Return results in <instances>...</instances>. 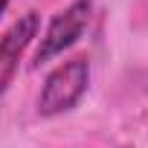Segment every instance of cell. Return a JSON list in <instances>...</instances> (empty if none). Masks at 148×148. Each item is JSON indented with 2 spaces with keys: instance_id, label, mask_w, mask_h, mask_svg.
<instances>
[{
  "instance_id": "1",
  "label": "cell",
  "mask_w": 148,
  "mask_h": 148,
  "mask_svg": "<svg viewBox=\"0 0 148 148\" xmlns=\"http://www.w3.org/2000/svg\"><path fill=\"white\" fill-rule=\"evenodd\" d=\"M87 82H90V64L84 58H73L55 67L47 76L41 99H38L41 116H58V113L73 110L79 105V99L84 96Z\"/></svg>"
},
{
  "instance_id": "2",
  "label": "cell",
  "mask_w": 148,
  "mask_h": 148,
  "mask_svg": "<svg viewBox=\"0 0 148 148\" xmlns=\"http://www.w3.org/2000/svg\"><path fill=\"white\" fill-rule=\"evenodd\" d=\"M87 21H90V0H73V3L61 15H55L52 23L47 26V32L41 38V47L35 52V61L44 64V61L61 55L64 49H70L73 44L82 38Z\"/></svg>"
},
{
  "instance_id": "3",
  "label": "cell",
  "mask_w": 148,
  "mask_h": 148,
  "mask_svg": "<svg viewBox=\"0 0 148 148\" xmlns=\"http://www.w3.org/2000/svg\"><path fill=\"white\" fill-rule=\"evenodd\" d=\"M35 32H38V15L29 12L18 23H12L6 29V35L0 38V93H6V87L12 84L18 64H21V55L29 47V41L35 38Z\"/></svg>"
},
{
  "instance_id": "4",
  "label": "cell",
  "mask_w": 148,
  "mask_h": 148,
  "mask_svg": "<svg viewBox=\"0 0 148 148\" xmlns=\"http://www.w3.org/2000/svg\"><path fill=\"white\" fill-rule=\"evenodd\" d=\"M9 6V0H0V15H3V9Z\"/></svg>"
}]
</instances>
